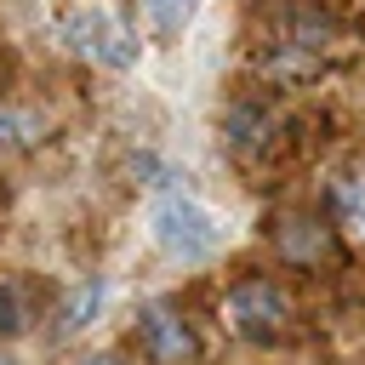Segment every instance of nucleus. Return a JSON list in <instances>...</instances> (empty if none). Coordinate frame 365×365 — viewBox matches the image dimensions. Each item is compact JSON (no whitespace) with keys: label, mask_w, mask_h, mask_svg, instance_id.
Segmentation results:
<instances>
[{"label":"nucleus","mask_w":365,"mask_h":365,"mask_svg":"<svg viewBox=\"0 0 365 365\" xmlns=\"http://www.w3.org/2000/svg\"><path fill=\"white\" fill-rule=\"evenodd\" d=\"M148 234H154V245H160L171 262H182V268L211 262L217 245H222L217 217H211L200 200H188V194H165V200L148 211Z\"/></svg>","instance_id":"f03ea898"},{"label":"nucleus","mask_w":365,"mask_h":365,"mask_svg":"<svg viewBox=\"0 0 365 365\" xmlns=\"http://www.w3.org/2000/svg\"><path fill=\"white\" fill-rule=\"evenodd\" d=\"M274 245H279V257H291V262H319V257H331V228L314 222V217H285V222L274 228Z\"/></svg>","instance_id":"423d86ee"},{"label":"nucleus","mask_w":365,"mask_h":365,"mask_svg":"<svg viewBox=\"0 0 365 365\" xmlns=\"http://www.w3.org/2000/svg\"><path fill=\"white\" fill-rule=\"evenodd\" d=\"M29 325H34V302H29V291H23L17 279H0V342L23 336Z\"/></svg>","instance_id":"1a4fd4ad"},{"label":"nucleus","mask_w":365,"mask_h":365,"mask_svg":"<svg viewBox=\"0 0 365 365\" xmlns=\"http://www.w3.org/2000/svg\"><path fill=\"white\" fill-rule=\"evenodd\" d=\"M80 365H125V359H120V354H86Z\"/></svg>","instance_id":"9b49d317"},{"label":"nucleus","mask_w":365,"mask_h":365,"mask_svg":"<svg viewBox=\"0 0 365 365\" xmlns=\"http://www.w3.org/2000/svg\"><path fill=\"white\" fill-rule=\"evenodd\" d=\"M274 131H279V120H274V108L257 103V97H245V103H234V108L222 114V143H228L240 160H262V154L274 148Z\"/></svg>","instance_id":"39448f33"},{"label":"nucleus","mask_w":365,"mask_h":365,"mask_svg":"<svg viewBox=\"0 0 365 365\" xmlns=\"http://www.w3.org/2000/svg\"><path fill=\"white\" fill-rule=\"evenodd\" d=\"M63 40H68L80 57L103 63V68H131V63H137V34H131L114 11H103V6H80V11H68Z\"/></svg>","instance_id":"7ed1b4c3"},{"label":"nucleus","mask_w":365,"mask_h":365,"mask_svg":"<svg viewBox=\"0 0 365 365\" xmlns=\"http://www.w3.org/2000/svg\"><path fill=\"white\" fill-rule=\"evenodd\" d=\"M0 365H17V359H11V354H6V348H0Z\"/></svg>","instance_id":"f8f14e48"},{"label":"nucleus","mask_w":365,"mask_h":365,"mask_svg":"<svg viewBox=\"0 0 365 365\" xmlns=\"http://www.w3.org/2000/svg\"><path fill=\"white\" fill-rule=\"evenodd\" d=\"M103 297H108V285L91 274V279H80L63 302H57V336H80L97 314H103Z\"/></svg>","instance_id":"0eeeda50"},{"label":"nucleus","mask_w":365,"mask_h":365,"mask_svg":"<svg viewBox=\"0 0 365 365\" xmlns=\"http://www.w3.org/2000/svg\"><path fill=\"white\" fill-rule=\"evenodd\" d=\"M297 319H302L297 314V297L279 279L245 274V279L228 285V325H234V336H245L257 348H274V342H285L297 331Z\"/></svg>","instance_id":"f257e3e1"},{"label":"nucleus","mask_w":365,"mask_h":365,"mask_svg":"<svg viewBox=\"0 0 365 365\" xmlns=\"http://www.w3.org/2000/svg\"><path fill=\"white\" fill-rule=\"evenodd\" d=\"M34 143H40V114L0 103V154H23V148H34Z\"/></svg>","instance_id":"6e6552de"},{"label":"nucleus","mask_w":365,"mask_h":365,"mask_svg":"<svg viewBox=\"0 0 365 365\" xmlns=\"http://www.w3.org/2000/svg\"><path fill=\"white\" fill-rule=\"evenodd\" d=\"M188 11H194V0H137V17L148 34H177L188 23Z\"/></svg>","instance_id":"9d476101"},{"label":"nucleus","mask_w":365,"mask_h":365,"mask_svg":"<svg viewBox=\"0 0 365 365\" xmlns=\"http://www.w3.org/2000/svg\"><path fill=\"white\" fill-rule=\"evenodd\" d=\"M137 342L148 354V365H194L200 359V342H194V325L165 308V302H148L137 314Z\"/></svg>","instance_id":"20e7f679"}]
</instances>
